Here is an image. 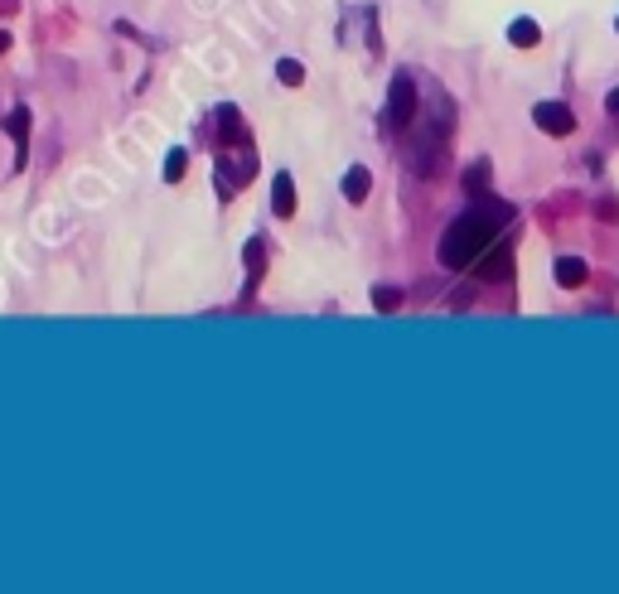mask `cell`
Here are the masks:
<instances>
[{
    "mask_svg": "<svg viewBox=\"0 0 619 594\" xmlns=\"http://www.w3.org/2000/svg\"><path fill=\"white\" fill-rule=\"evenodd\" d=\"M513 218L509 203H489V208H474V213L455 218L441 237V266H450V271H464L480 251L499 237V228Z\"/></svg>",
    "mask_w": 619,
    "mask_h": 594,
    "instance_id": "6da1fadb",
    "label": "cell"
},
{
    "mask_svg": "<svg viewBox=\"0 0 619 594\" xmlns=\"http://www.w3.org/2000/svg\"><path fill=\"white\" fill-rule=\"evenodd\" d=\"M416 107H421V97H416L412 73H397V78H392V88H387V111H383L387 131H406V126L416 121Z\"/></svg>",
    "mask_w": 619,
    "mask_h": 594,
    "instance_id": "7a4b0ae2",
    "label": "cell"
},
{
    "mask_svg": "<svg viewBox=\"0 0 619 594\" xmlns=\"http://www.w3.org/2000/svg\"><path fill=\"white\" fill-rule=\"evenodd\" d=\"M532 121H538L547 136H571V126H576L567 102H538V107H532Z\"/></svg>",
    "mask_w": 619,
    "mask_h": 594,
    "instance_id": "3957f363",
    "label": "cell"
},
{
    "mask_svg": "<svg viewBox=\"0 0 619 594\" xmlns=\"http://www.w3.org/2000/svg\"><path fill=\"white\" fill-rule=\"evenodd\" d=\"M552 276H557V286H561V290H576V286H586L590 266H586L581 257H557V266H552Z\"/></svg>",
    "mask_w": 619,
    "mask_h": 594,
    "instance_id": "277c9868",
    "label": "cell"
},
{
    "mask_svg": "<svg viewBox=\"0 0 619 594\" xmlns=\"http://www.w3.org/2000/svg\"><path fill=\"white\" fill-rule=\"evenodd\" d=\"M271 213H276V218H290V213H295V179L286 174V169L271 179Z\"/></svg>",
    "mask_w": 619,
    "mask_h": 594,
    "instance_id": "5b68a950",
    "label": "cell"
},
{
    "mask_svg": "<svg viewBox=\"0 0 619 594\" xmlns=\"http://www.w3.org/2000/svg\"><path fill=\"white\" fill-rule=\"evenodd\" d=\"M5 131H10V140H15V155H20L15 165H24V150H30V111L15 107V111L5 117Z\"/></svg>",
    "mask_w": 619,
    "mask_h": 594,
    "instance_id": "8992f818",
    "label": "cell"
},
{
    "mask_svg": "<svg viewBox=\"0 0 619 594\" xmlns=\"http://www.w3.org/2000/svg\"><path fill=\"white\" fill-rule=\"evenodd\" d=\"M368 189H373V174H368L363 165H354V169L344 174V198H348V203H363V198H368Z\"/></svg>",
    "mask_w": 619,
    "mask_h": 594,
    "instance_id": "52a82bcc",
    "label": "cell"
},
{
    "mask_svg": "<svg viewBox=\"0 0 619 594\" xmlns=\"http://www.w3.org/2000/svg\"><path fill=\"white\" fill-rule=\"evenodd\" d=\"M509 39H513V44H518V49H532V44H538V39H542V30H538V20H528V15H518V20L509 24Z\"/></svg>",
    "mask_w": 619,
    "mask_h": 594,
    "instance_id": "ba28073f",
    "label": "cell"
},
{
    "mask_svg": "<svg viewBox=\"0 0 619 594\" xmlns=\"http://www.w3.org/2000/svg\"><path fill=\"white\" fill-rule=\"evenodd\" d=\"M218 131H223V140H247V126L237 117V107H218Z\"/></svg>",
    "mask_w": 619,
    "mask_h": 594,
    "instance_id": "9c48e42d",
    "label": "cell"
},
{
    "mask_svg": "<svg viewBox=\"0 0 619 594\" xmlns=\"http://www.w3.org/2000/svg\"><path fill=\"white\" fill-rule=\"evenodd\" d=\"M247 286L252 290H257V280H262V271H266V247H262V237H257V242H247Z\"/></svg>",
    "mask_w": 619,
    "mask_h": 594,
    "instance_id": "30bf717a",
    "label": "cell"
},
{
    "mask_svg": "<svg viewBox=\"0 0 619 594\" xmlns=\"http://www.w3.org/2000/svg\"><path fill=\"white\" fill-rule=\"evenodd\" d=\"M397 305H402V290H392V286H373V309H377V315H392Z\"/></svg>",
    "mask_w": 619,
    "mask_h": 594,
    "instance_id": "8fae6325",
    "label": "cell"
},
{
    "mask_svg": "<svg viewBox=\"0 0 619 594\" xmlns=\"http://www.w3.org/2000/svg\"><path fill=\"white\" fill-rule=\"evenodd\" d=\"M276 78L286 82V88H300V82H305V68L295 63V59H281V63H276Z\"/></svg>",
    "mask_w": 619,
    "mask_h": 594,
    "instance_id": "7c38bea8",
    "label": "cell"
},
{
    "mask_svg": "<svg viewBox=\"0 0 619 594\" xmlns=\"http://www.w3.org/2000/svg\"><path fill=\"white\" fill-rule=\"evenodd\" d=\"M185 169H189V155L185 150H170V155H165V179H185Z\"/></svg>",
    "mask_w": 619,
    "mask_h": 594,
    "instance_id": "4fadbf2b",
    "label": "cell"
},
{
    "mask_svg": "<svg viewBox=\"0 0 619 594\" xmlns=\"http://www.w3.org/2000/svg\"><path fill=\"white\" fill-rule=\"evenodd\" d=\"M503 271H509V257H503V251H494V257L484 261V280H499Z\"/></svg>",
    "mask_w": 619,
    "mask_h": 594,
    "instance_id": "5bb4252c",
    "label": "cell"
},
{
    "mask_svg": "<svg viewBox=\"0 0 619 594\" xmlns=\"http://www.w3.org/2000/svg\"><path fill=\"white\" fill-rule=\"evenodd\" d=\"M464 184H470V189H484V184H489V165L480 160V165L470 169V174H464Z\"/></svg>",
    "mask_w": 619,
    "mask_h": 594,
    "instance_id": "9a60e30c",
    "label": "cell"
},
{
    "mask_svg": "<svg viewBox=\"0 0 619 594\" xmlns=\"http://www.w3.org/2000/svg\"><path fill=\"white\" fill-rule=\"evenodd\" d=\"M605 111H610V117H619V88H614L610 97H605Z\"/></svg>",
    "mask_w": 619,
    "mask_h": 594,
    "instance_id": "2e32d148",
    "label": "cell"
},
{
    "mask_svg": "<svg viewBox=\"0 0 619 594\" xmlns=\"http://www.w3.org/2000/svg\"><path fill=\"white\" fill-rule=\"evenodd\" d=\"M5 44H10V34H0V53H5Z\"/></svg>",
    "mask_w": 619,
    "mask_h": 594,
    "instance_id": "e0dca14e",
    "label": "cell"
}]
</instances>
